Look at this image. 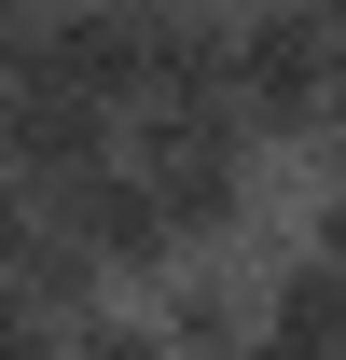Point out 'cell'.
<instances>
[{"mask_svg": "<svg viewBox=\"0 0 346 360\" xmlns=\"http://www.w3.org/2000/svg\"><path fill=\"white\" fill-rule=\"evenodd\" d=\"M333 84H346V28L333 14L236 0V111H250L277 153H319V139H333Z\"/></svg>", "mask_w": 346, "mask_h": 360, "instance_id": "cell-1", "label": "cell"}, {"mask_svg": "<svg viewBox=\"0 0 346 360\" xmlns=\"http://www.w3.org/2000/svg\"><path fill=\"white\" fill-rule=\"evenodd\" d=\"M0 167L28 180V194H70V180L125 167V111H111V97L42 84V70H14V84H0Z\"/></svg>", "mask_w": 346, "mask_h": 360, "instance_id": "cell-2", "label": "cell"}, {"mask_svg": "<svg viewBox=\"0 0 346 360\" xmlns=\"http://www.w3.org/2000/svg\"><path fill=\"white\" fill-rule=\"evenodd\" d=\"M42 208H56L70 236H84V250H97L111 277H125L139 305H153V291H167L180 264H194V236H180V208H167V194H153L139 167H97V180H70V194H42Z\"/></svg>", "mask_w": 346, "mask_h": 360, "instance_id": "cell-3", "label": "cell"}, {"mask_svg": "<svg viewBox=\"0 0 346 360\" xmlns=\"http://www.w3.org/2000/svg\"><path fill=\"white\" fill-rule=\"evenodd\" d=\"M28 70H42V84H70V97L139 111V97H153V14H139V0H42Z\"/></svg>", "mask_w": 346, "mask_h": 360, "instance_id": "cell-4", "label": "cell"}, {"mask_svg": "<svg viewBox=\"0 0 346 360\" xmlns=\"http://www.w3.org/2000/svg\"><path fill=\"white\" fill-rule=\"evenodd\" d=\"M263 277H277V250H194V264L153 291V319H167L194 360H250L263 347Z\"/></svg>", "mask_w": 346, "mask_h": 360, "instance_id": "cell-5", "label": "cell"}, {"mask_svg": "<svg viewBox=\"0 0 346 360\" xmlns=\"http://www.w3.org/2000/svg\"><path fill=\"white\" fill-rule=\"evenodd\" d=\"M250 360H346V264H319V250H277V277H263V347Z\"/></svg>", "mask_w": 346, "mask_h": 360, "instance_id": "cell-6", "label": "cell"}, {"mask_svg": "<svg viewBox=\"0 0 346 360\" xmlns=\"http://www.w3.org/2000/svg\"><path fill=\"white\" fill-rule=\"evenodd\" d=\"M14 291H28L42 319H70V333H84V319H111V305H139V291H125L111 264H97V250H84L70 222H56V208H42V236H28V264H14Z\"/></svg>", "mask_w": 346, "mask_h": 360, "instance_id": "cell-7", "label": "cell"}, {"mask_svg": "<svg viewBox=\"0 0 346 360\" xmlns=\"http://www.w3.org/2000/svg\"><path fill=\"white\" fill-rule=\"evenodd\" d=\"M70 360H194V347H180L153 305H111V319H84V333H70Z\"/></svg>", "mask_w": 346, "mask_h": 360, "instance_id": "cell-8", "label": "cell"}, {"mask_svg": "<svg viewBox=\"0 0 346 360\" xmlns=\"http://www.w3.org/2000/svg\"><path fill=\"white\" fill-rule=\"evenodd\" d=\"M28 236H42V194H28V180H14V167H0V277H14V264H28Z\"/></svg>", "mask_w": 346, "mask_h": 360, "instance_id": "cell-9", "label": "cell"}, {"mask_svg": "<svg viewBox=\"0 0 346 360\" xmlns=\"http://www.w3.org/2000/svg\"><path fill=\"white\" fill-rule=\"evenodd\" d=\"M28 28H42V0H0V84L28 70Z\"/></svg>", "mask_w": 346, "mask_h": 360, "instance_id": "cell-10", "label": "cell"}, {"mask_svg": "<svg viewBox=\"0 0 346 360\" xmlns=\"http://www.w3.org/2000/svg\"><path fill=\"white\" fill-rule=\"evenodd\" d=\"M139 14H167V0H139Z\"/></svg>", "mask_w": 346, "mask_h": 360, "instance_id": "cell-11", "label": "cell"}]
</instances>
